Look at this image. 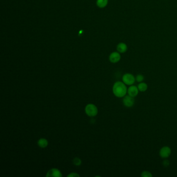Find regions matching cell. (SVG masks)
I'll list each match as a JSON object with an SVG mask.
<instances>
[{
    "mask_svg": "<svg viewBox=\"0 0 177 177\" xmlns=\"http://www.w3.org/2000/svg\"><path fill=\"white\" fill-rule=\"evenodd\" d=\"M128 88L126 85L123 82L117 81L113 85L112 91L114 96L118 98H123L127 93Z\"/></svg>",
    "mask_w": 177,
    "mask_h": 177,
    "instance_id": "cell-1",
    "label": "cell"
},
{
    "mask_svg": "<svg viewBox=\"0 0 177 177\" xmlns=\"http://www.w3.org/2000/svg\"><path fill=\"white\" fill-rule=\"evenodd\" d=\"M85 111V113L87 115L90 117L96 116L98 112V108L96 105L93 104H91V103L88 104L86 106Z\"/></svg>",
    "mask_w": 177,
    "mask_h": 177,
    "instance_id": "cell-2",
    "label": "cell"
},
{
    "mask_svg": "<svg viewBox=\"0 0 177 177\" xmlns=\"http://www.w3.org/2000/svg\"><path fill=\"white\" fill-rule=\"evenodd\" d=\"M122 81L128 86L134 85L136 82V78L131 73H125L122 77Z\"/></svg>",
    "mask_w": 177,
    "mask_h": 177,
    "instance_id": "cell-3",
    "label": "cell"
},
{
    "mask_svg": "<svg viewBox=\"0 0 177 177\" xmlns=\"http://www.w3.org/2000/svg\"><path fill=\"white\" fill-rule=\"evenodd\" d=\"M135 99L134 97L129 95H126L123 97V103L124 106L127 107H131L135 104Z\"/></svg>",
    "mask_w": 177,
    "mask_h": 177,
    "instance_id": "cell-4",
    "label": "cell"
},
{
    "mask_svg": "<svg viewBox=\"0 0 177 177\" xmlns=\"http://www.w3.org/2000/svg\"><path fill=\"white\" fill-rule=\"evenodd\" d=\"M171 150L169 147H163L160 150L159 155L162 158H167L171 155Z\"/></svg>",
    "mask_w": 177,
    "mask_h": 177,
    "instance_id": "cell-5",
    "label": "cell"
},
{
    "mask_svg": "<svg viewBox=\"0 0 177 177\" xmlns=\"http://www.w3.org/2000/svg\"><path fill=\"white\" fill-rule=\"evenodd\" d=\"M139 89L138 87L135 85H132L129 86V87L128 88L127 93L128 95L133 97H136L139 93Z\"/></svg>",
    "mask_w": 177,
    "mask_h": 177,
    "instance_id": "cell-6",
    "label": "cell"
},
{
    "mask_svg": "<svg viewBox=\"0 0 177 177\" xmlns=\"http://www.w3.org/2000/svg\"><path fill=\"white\" fill-rule=\"evenodd\" d=\"M121 56L119 52H114L111 54L109 56V60L111 62L115 64L119 62V60H121Z\"/></svg>",
    "mask_w": 177,
    "mask_h": 177,
    "instance_id": "cell-7",
    "label": "cell"
},
{
    "mask_svg": "<svg viewBox=\"0 0 177 177\" xmlns=\"http://www.w3.org/2000/svg\"><path fill=\"white\" fill-rule=\"evenodd\" d=\"M46 176L47 177H61L62 176V174H61V171L58 169L52 168L50 169V170L47 172Z\"/></svg>",
    "mask_w": 177,
    "mask_h": 177,
    "instance_id": "cell-8",
    "label": "cell"
},
{
    "mask_svg": "<svg viewBox=\"0 0 177 177\" xmlns=\"http://www.w3.org/2000/svg\"><path fill=\"white\" fill-rule=\"evenodd\" d=\"M117 50L119 53H124L127 50V46L124 43H119L117 45Z\"/></svg>",
    "mask_w": 177,
    "mask_h": 177,
    "instance_id": "cell-9",
    "label": "cell"
},
{
    "mask_svg": "<svg viewBox=\"0 0 177 177\" xmlns=\"http://www.w3.org/2000/svg\"><path fill=\"white\" fill-rule=\"evenodd\" d=\"M38 145L41 148H45L48 145V142L45 138H41L38 140Z\"/></svg>",
    "mask_w": 177,
    "mask_h": 177,
    "instance_id": "cell-10",
    "label": "cell"
},
{
    "mask_svg": "<svg viewBox=\"0 0 177 177\" xmlns=\"http://www.w3.org/2000/svg\"><path fill=\"white\" fill-rule=\"evenodd\" d=\"M137 87L140 92H145L148 89V86L147 83L142 82L139 83V84L137 85Z\"/></svg>",
    "mask_w": 177,
    "mask_h": 177,
    "instance_id": "cell-11",
    "label": "cell"
},
{
    "mask_svg": "<svg viewBox=\"0 0 177 177\" xmlns=\"http://www.w3.org/2000/svg\"><path fill=\"white\" fill-rule=\"evenodd\" d=\"M108 0H97L96 4L99 8H104L107 5Z\"/></svg>",
    "mask_w": 177,
    "mask_h": 177,
    "instance_id": "cell-12",
    "label": "cell"
},
{
    "mask_svg": "<svg viewBox=\"0 0 177 177\" xmlns=\"http://www.w3.org/2000/svg\"><path fill=\"white\" fill-rule=\"evenodd\" d=\"M141 176L142 177H153V175L150 171H143L141 172Z\"/></svg>",
    "mask_w": 177,
    "mask_h": 177,
    "instance_id": "cell-13",
    "label": "cell"
},
{
    "mask_svg": "<svg viewBox=\"0 0 177 177\" xmlns=\"http://www.w3.org/2000/svg\"><path fill=\"white\" fill-rule=\"evenodd\" d=\"M136 78V81L138 82V83H141L144 81V79L145 78L144 76L142 74H138L135 77Z\"/></svg>",
    "mask_w": 177,
    "mask_h": 177,
    "instance_id": "cell-14",
    "label": "cell"
},
{
    "mask_svg": "<svg viewBox=\"0 0 177 177\" xmlns=\"http://www.w3.org/2000/svg\"><path fill=\"white\" fill-rule=\"evenodd\" d=\"M73 162L75 165L78 166L81 165L82 164L81 160L78 157H76L75 158H74L73 160Z\"/></svg>",
    "mask_w": 177,
    "mask_h": 177,
    "instance_id": "cell-15",
    "label": "cell"
},
{
    "mask_svg": "<svg viewBox=\"0 0 177 177\" xmlns=\"http://www.w3.org/2000/svg\"><path fill=\"white\" fill-rule=\"evenodd\" d=\"M80 176L79 174H78L76 172H72L69 174L68 175V177H79Z\"/></svg>",
    "mask_w": 177,
    "mask_h": 177,
    "instance_id": "cell-16",
    "label": "cell"
}]
</instances>
